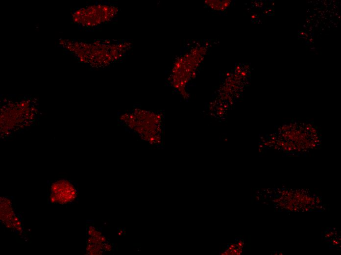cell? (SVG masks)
<instances>
[{
  "label": "cell",
  "mask_w": 341,
  "mask_h": 255,
  "mask_svg": "<svg viewBox=\"0 0 341 255\" xmlns=\"http://www.w3.org/2000/svg\"><path fill=\"white\" fill-rule=\"evenodd\" d=\"M48 202L52 204H69L75 201L77 190L74 183L66 179L54 180L49 185Z\"/></svg>",
  "instance_id": "277c9868"
},
{
  "label": "cell",
  "mask_w": 341,
  "mask_h": 255,
  "mask_svg": "<svg viewBox=\"0 0 341 255\" xmlns=\"http://www.w3.org/2000/svg\"><path fill=\"white\" fill-rule=\"evenodd\" d=\"M39 102L32 96H8L0 101L1 136H10L34 123Z\"/></svg>",
  "instance_id": "7a4b0ae2"
},
{
  "label": "cell",
  "mask_w": 341,
  "mask_h": 255,
  "mask_svg": "<svg viewBox=\"0 0 341 255\" xmlns=\"http://www.w3.org/2000/svg\"><path fill=\"white\" fill-rule=\"evenodd\" d=\"M58 46L78 62L92 68H104L123 58L132 47L124 40L60 39Z\"/></svg>",
  "instance_id": "6da1fadb"
},
{
  "label": "cell",
  "mask_w": 341,
  "mask_h": 255,
  "mask_svg": "<svg viewBox=\"0 0 341 255\" xmlns=\"http://www.w3.org/2000/svg\"><path fill=\"white\" fill-rule=\"evenodd\" d=\"M119 8L117 3L108 1H97L74 8L70 20L82 29H95L115 21Z\"/></svg>",
  "instance_id": "3957f363"
}]
</instances>
